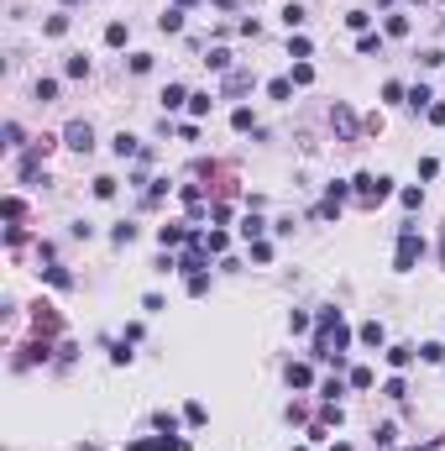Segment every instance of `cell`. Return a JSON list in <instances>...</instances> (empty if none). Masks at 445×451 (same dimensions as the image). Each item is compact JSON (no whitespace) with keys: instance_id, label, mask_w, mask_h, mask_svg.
I'll use <instances>...</instances> for the list:
<instances>
[{"instance_id":"d4e9b609","label":"cell","mask_w":445,"mask_h":451,"mask_svg":"<svg viewBox=\"0 0 445 451\" xmlns=\"http://www.w3.org/2000/svg\"><path fill=\"white\" fill-rule=\"evenodd\" d=\"M268 100L288 105V100H293V79H268Z\"/></svg>"},{"instance_id":"30bf717a","label":"cell","mask_w":445,"mask_h":451,"mask_svg":"<svg viewBox=\"0 0 445 451\" xmlns=\"http://www.w3.org/2000/svg\"><path fill=\"white\" fill-rule=\"evenodd\" d=\"M252 84H257V79H252L246 69H231V74H225V84H220V95H246Z\"/></svg>"},{"instance_id":"277c9868","label":"cell","mask_w":445,"mask_h":451,"mask_svg":"<svg viewBox=\"0 0 445 451\" xmlns=\"http://www.w3.org/2000/svg\"><path fill=\"white\" fill-rule=\"evenodd\" d=\"M189 241H194V226H184V221H168V226H157V247H163V252L189 247Z\"/></svg>"},{"instance_id":"f907efd6","label":"cell","mask_w":445,"mask_h":451,"mask_svg":"<svg viewBox=\"0 0 445 451\" xmlns=\"http://www.w3.org/2000/svg\"><path fill=\"white\" fill-rule=\"evenodd\" d=\"M126 69H131V74H147V69H152V53H131Z\"/></svg>"},{"instance_id":"ac0fdd59","label":"cell","mask_w":445,"mask_h":451,"mask_svg":"<svg viewBox=\"0 0 445 451\" xmlns=\"http://www.w3.org/2000/svg\"><path fill=\"white\" fill-rule=\"evenodd\" d=\"M304 22H309V11L299 6V0H288V6H283V26H288V32H299Z\"/></svg>"},{"instance_id":"680465c9","label":"cell","mask_w":445,"mask_h":451,"mask_svg":"<svg viewBox=\"0 0 445 451\" xmlns=\"http://www.w3.org/2000/svg\"><path fill=\"white\" fill-rule=\"evenodd\" d=\"M424 116H430V121H435V126H445V100H435V105H430V110H424Z\"/></svg>"},{"instance_id":"03108f58","label":"cell","mask_w":445,"mask_h":451,"mask_svg":"<svg viewBox=\"0 0 445 451\" xmlns=\"http://www.w3.org/2000/svg\"><path fill=\"white\" fill-rule=\"evenodd\" d=\"M63 6H73V0H63Z\"/></svg>"},{"instance_id":"d6986e66","label":"cell","mask_w":445,"mask_h":451,"mask_svg":"<svg viewBox=\"0 0 445 451\" xmlns=\"http://www.w3.org/2000/svg\"><path fill=\"white\" fill-rule=\"evenodd\" d=\"M184 425L189 430H204V425H210V409H204V404H184Z\"/></svg>"},{"instance_id":"e0dca14e","label":"cell","mask_w":445,"mask_h":451,"mask_svg":"<svg viewBox=\"0 0 445 451\" xmlns=\"http://www.w3.org/2000/svg\"><path fill=\"white\" fill-rule=\"evenodd\" d=\"M351 194H356V189H351V178H330V184H325V200H330V205H346Z\"/></svg>"},{"instance_id":"94428289","label":"cell","mask_w":445,"mask_h":451,"mask_svg":"<svg viewBox=\"0 0 445 451\" xmlns=\"http://www.w3.org/2000/svg\"><path fill=\"white\" fill-rule=\"evenodd\" d=\"M178 6H200V0H178Z\"/></svg>"},{"instance_id":"3957f363","label":"cell","mask_w":445,"mask_h":451,"mask_svg":"<svg viewBox=\"0 0 445 451\" xmlns=\"http://www.w3.org/2000/svg\"><path fill=\"white\" fill-rule=\"evenodd\" d=\"M63 147H73V153L89 158L94 153V126L89 121H69V126H63Z\"/></svg>"},{"instance_id":"f1b7e54d","label":"cell","mask_w":445,"mask_h":451,"mask_svg":"<svg viewBox=\"0 0 445 451\" xmlns=\"http://www.w3.org/2000/svg\"><path fill=\"white\" fill-rule=\"evenodd\" d=\"M63 32H69V11H53L42 22V37H63Z\"/></svg>"},{"instance_id":"836d02e7","label":"cell","mask_w":445,"mask_h":451,"mask_svg":"<svg viewBox=\"0 0 445 451\" xmlns=\"http://www.w3.org/2000/svg\"><path fill=\"white\" fill-rule=\"evenodd\" d=\"M383 37H409V16H399V11H393V16L383 22Z\"/></svg>"},{"instance_id":"11a10c76","label":"cell","mask_w":445,"mask_h":451,"mask_svg":"<svg viewBox=\"0 0 445 451\" xmlns=\"http://www.w3.org/2000/svg\"><path fill=\"white\" fill-rule=\"evenodd\" d=\"M152 268H157V273H178V257H173V252H163V257H157Z\"/></svg>"},{"instance_id":"91938a15","label":"cell","mask_w":445,"mask_h":451,"mask_svg":"<svg viewBox=\"0 0 445 451\" xmlns=\"http://www.w3.org/2000/svg\"><path fill=\"white\" fill-rule=\"evenodd\" d=\"M330 451H351V446H346V441H335V446H330Z\"/></svg>"},{"instance_id":"c3c4849f","label":"cell","mask_w":445,"mask_h":451,"mask_svg":"<svg viewBox=\"0 0 445 451\" xmlns=\"http://www.w3.org/2000/svg\"><path fill=\"white\" fill-rule=\"evenodd\" d=\"M189 294H194V299L210 294V273H189Z\"/></svg>"},{"instance_id":"d590c367","label":"cell","mask_w":445,"mask_h":451,"mask_svg":"<svg viewBox=\"0 0 445 451\" xmlns=\"http://www.w3.org/2000/svg\"><path fill=\"white\" fill-rule=\"evenodd\" d=\"M110 241H116V247H131V241H137V226H131V221H116V231H110Z\"/></svg>"},{"instance_id":"2e32d148","label":"cell","mask_w":445,"mask_h":451,"mask_svg":"<svg viewBox=\"0 0 445 451\" xmlns=\"http://www.w3.org/2000/svg\"><path fill=\"white\" fill-rule=\"evenodd\" d=\"M42 278H47L53 289H58V294H69V289H73V273L63 268V262H53V268H42Z\"/></svg>"},{"instance_id":"484cf974","label":"cell","mask_w":445,"mask_h":451,"mask_svg":"<svg viewBox=\"0 0 445 451\" xmlns=\"http://www.w3.org/2000/svg\"><path fill=\"white\" fill-rule=\"evenodd\" d=\"M346 383H351L356 393H367V389L377 383V373H372V368H351V373H346Z\"/></svg>"},{"instance_id":"6da1fadb","label":"cell","mask_w":445,"mask_h":451,"mask_svg":"<svg viewBox=\"0 0 445 451\" xmlns=\"http://www.w3.org/2000/svg\"><path fill=\"white\" fill-rule=\"evenodd\" d=\"M424 257V237H419V226L403 221L399 226V247H393V273H414Z\"/></svg>"},{"instance_id":"f5cc1de1","label":"cell","mask_w":445,"mask_h":451,"mask_svg":"<svg viewBox=\"0 0 445 451\" xmlns=\"http://www.w3.org/2000/svg\"><path fill=\"white\" fill-rule=\"evenodd\" d=\"M320 393H325V399H340V393H346V383H340V378H325V383H320Z\"/></svg>"},{"instance_id":"4316f807","label":"cell","mask_w":445,"mask_h":451,"mask_svg":"<svg viewBox=\"0 0 445 451\" xmlns=\"http://www.w3.org/2000/svg\"><path fill=\"white\" fill-rule=\"evenodd\" d=\"M356 53H362V58L383 53V32H362V37H356Z\"/></svg>"},{"instance_id":"be15d7a7","label":"cell","mask_w":445,"mask_h":451,"mask_svg":"<svg viewBox=\"0 0 445 451\" xmlns=\"http://www.w3.org/2000/svg\"><path fill=\"white\" fill-rule=\"evenodd\" d=\"M293 451H309V446H293Z\"/></svg>"},{"instance_id":"83f0119b","label":"cell","mask_w":445,"mask_h":451,"mask_svg":"<svg viewBox=\"0 0 445 451\" xmlns=\"http://www.w3.org/2000/svg\"><path fill=\"white\" fill-rule=\"evenodd\" d=\"M63 74H69V79H89V58H84V53H69Z\"/></svg>"},{"instance_id":"5b68a950","label":"cell","mask_w":445,"mask_h":451,"mask_svg":"<svg viewBox=\"0 0 445 451\" xmlns=\"http://www.w3.org/2000/svg\"><path fill=\"white\" fill-rule=\"evenodd\" d=\"M383 357H387V368H393V373H403L414 357H419V346H409V341H387V346H383Z\"/></svg>"},{"instance_id":"816d5d0a","label":"cell","mask_w":445,"mask_h":451,"mask_svg":"<svg viewBox=\"0 0 445 451\" xmlns=\"http://www.w3.org/2000/svg\"><path fill=\"white\" fill-rule=\"evenodd\" d=\"M252 262H272V241H252Z\"/></svg>"},{"instance_id":"52a82bcc","label":"cell","mask_w":445,"mask_h":451,"mask_svg":"<svg viewBox=\"0 0 445 451\" xmlns=\"http://www.w3.org/2000/svg\"><path fill=\"white\" fill-rule=\"evenodd\" d=\"M110 153H116V158H141L147 147H141L131 131H116V137H110Z\"/></svg>"},{"instance_id":"ee69618b","label":"cell","mask_w":445,"mask_h":451,"mask_svg":"<svg viewBox=\"0 0 445 451\" xmlns=\"http://www.w3.org/2000/svg\"><path fill=\"white\" fill-rule=\"evenodd\" d=\"M6 147H11V153H16V147H26V131L16 126V121H6Z\"/></svg>"},{"instance_id":"7c38bea8","label":"cell","mask_w":445,"mask_h":451,"mask_svg":"<svg viewBox=\"0 0 445 451\" xmlns=\"http://www.w3.org/2000/svg\"><path fill=\"white\" fill-rule=\"evenodd\" d=\"M330 121H335V131L346 137V142H356V116H351V105H335V110H330Z\"/></svg>"},{"instance_id":"74e56055","label":"cell","mask_w":445,"mask_h":451,"mask_svg":"<svg viewBox=\"0 0 445 451\" xmlns=\"http://www.w3.org/2000/svg\"><path fill=\"white\" fill-rule=\"evenodd\" d=\"M58 100V79H37V105H53Z\"/></svg>"},{"instance_id":"9c48e42d","label":"cell","mask_w":445,"mask_h":451,"mask_svg":"<svg viewBox=\"0 0 445 451\" xmlns=\"http://www.w3.org/2000/svg\"><path fill=\"white\" fill-rule=\"evenodd\" d=\"M283 378H288V389H315V373H309V362H288V373H283Z\"/></svg>"},{"instance_id":"4fadbf2b","label":"cell","mask_w":445,"mask_h":451,"mask_svg":"<svg viewBox=\"0 0 445 451\" xmlns=\"http://www.w3.org/2000/svg\"><path fill=\"white\" fill-rule=\"evenodd\" d=\"M157 32H163V37H178V32H184V6H168V11L157 16Z\"/></svg>"},{"instance_id":"44dd1931","label":"cell","mask_w":445,"mask_h":451,"mask_svg":"<svg viewBox=\"0 0 445 451\" xmlns=\"http://www.w3.org/2000/svg\"><path fill=\"white\" fill-rule=\"evenodd\" d=\"M372 441H377L383 451H393V446H399V425H393V420H383V425L372 430Z\"/></svg>"},{"instance_id":"ab89813d","label":"cell","mask_w":445,"mask_h":451,"mask_svg":"<svg viewBox=\"0 0 445 451\" xmlns=\"http://www.w3.org/2000/svg\"><path fill=\"white\" fill-rule=\"evenodd\" d=\"M288 79L299 84V90H304V84H315V63H309V58H304V63H293V74H288Z\"/></svg>"},{"instance_id":"f6af8a7d","label":"cell","mask_w":445,"mask_h":451,"mask_svg":"<svg viewBox=\"0 0 445 451\" xmlns=\"http://www.w3.org/2000/svg\"><path fill=\"white\" fill-rule=\"evenodd\" d=\"M320 420H325V425H340V420H346V409H340L335 399H325V409H320Z\"/></svg>"},{"instance_id":"60d3db41","label":"cell","mask_w":445,"mask_h":451,"mask_svg":"<svg viewBox=\"0 0 445 451\" xmlns=\"http://www.w3.org/2000/svg\"><path fill=\"white\" fill-rule=\"evenodd\" d=\"M0 210H6V221H21V215H26V205H21V194H6V205H0Z\"/></svg>"},{"instance_id":"603a6c76","label":"cell","mask_w":445,"mask_h":451,"mask_svg":"<svg viewBox=\"0 0 445 451\" xmlns=\"http://www.w3.org/2000/svg\"><path fill=\"white\" fill-rule=\"evenodd\" d=\"M231 126L241 131V137H246V131H257V116H252V105H236V110H231Z\"/></svg>"},{"instance_id":"8fae6325","label":"cell","mask_w":445,"mask_h":451,"mask_svg":"<svg viewBox=\"0 0 445 451\" xmlns=\"http://www.w3.org/2000/svg\"><path fill=\"white\" fill-rule=\"evenodd\" d=\"M215 110V95L210 90H194V95H189V121H204Z\"/></svg>"},{"instance_id":"1f68e13d","label":"cell","mask_w":445,"mask_h":451,"mask_svg":"<svg viewBox=\"0 0 445 451\" xmlns=\"http://www.w3.org/2000/svg\"><path fill=\"white\" fill-rule=\"evenodd\" d=\"M288 331H293V336L315 331V315H309V309H293V315H288Z\"/></svg>"},{"instance_id":"f546056e","label":"cell","mask_w":445,"mask_h":451,"mask_svg":"<svg viewBox=\"0 0 445 451\" xmlns=\"http://www.w3.org/2000/svg\"><path fill=\"white\" fill-rule=\"evenodd\" d=\"M419 362L440 368V362H445V341H424V346H419Z\"/></svg>"},{"instance_id":"7bdbcfd3","label":"cell","mask_w":445,"mask_h":451,"mask_svg":"<svg viewBox=\"0 0 445 451\" xmlns=\"http://www.w3.org/2000/svg\"><path fill=\"white\" fill-rule=\"evenodd\" d=\"M288 53H293V63H304L315 48H309V37H288Z\"/></svg>"},{"instance_id":"9a60e30c","label":"cell","mask_w":445,"mask_h":451,"mask_svg":"<svg viewBox=\"0 0 445 451\" xmlns=\"http://www.w3.org/2000/svg\"><path fill=\"white\" fill-rule=\"evenodd\" d=\"M236 231H241L246 241H262V231H268V221H262L257 210H246V215H241V226H236Z\"/></svg>"},{"instance_id":"bcb514c9","label":"cell","mask_w":445,"mask_h":451,"mask_svg":"<svg viewBox=\"0 0 445 451\" xmlns=\"http://www.w3.org/2000/svg\"><path fill=\"white\" fill-rule=\"evenodd\" d=\"M126 451H163V436H141V441H126Z\"/></svg>"},{"instance_id":"7a4b0ae2","label":"cell","mask_w":445,"mask_h":451,"mask_svg":"<svg viewBox=\"0 0 445 451\" xmlns=\"http://www.w3.org/2000/svg\"><path fill=\"white\" fill-rule=\"evenodd\" d=\"M351 189H356V200L372 205V210H377L383 200H393V194H399V189H393V178H387V173H372V168H362V173L351 178Z\"/></svg>"},{"instance_id":"e575fe53","label":"cell","mask_w":445,"mask_h":451,"mask_svg":"<svg viewBox=\"0 0 445 451\" xmlns=\"http://www.w3.org/2000/svg\"><path fill=\"white\" fill-rule=\"evenodd\" d=\"M409 105H414V110H430V105H435L430 84H414V90H409Z\"/></svg>"},{"instance_id":"5bb4252c","label":"cell","mask_w":445,"mask_h":451,"mask_svg":"<svg viewBox=\"0 0 445 451\" xmlns=\"http://www.w3.org/2000/svg\"><path fill=\"white\" fill-rule=\"evenodd\" d=\"M32 321H37V331H58V309L47 305V299H37V305H32Z\"/></svg>"},{"instance_id":"e7e4bbea","label":"cell","mask_w":445,"mask_h":451,"mask_svg":"<svg viewBox=\"0 0 445 451\" xmlns=\"http://www.w3.org/2000/svg\"><path fill=\"white\" fill-rule=\"evenodd\" d=\"M409 451H424V446H409Z\"/></svg>"},{"instance_id":"9f6ffc18","label":"cell","mask_w":445,"mask_h":451,"mask_svg":"<svg viewBox=\"0 0 445 451\" xmlns=\"http://www.w3.org/2000/svg\"><path fill=\"white\" fill-rule=\"evenodd\" d=\"M141 309H147V315H157V309H168V299H163V294H147V299H141Z\"/></svg>"},{"instance_id":"b9f144b4","label":"cell","mask_w":445,"mask_h":451,"mask_svg":"<svg viewBox=\"0 0 445 451\" xmlns=\"http://www.w3.org/2000/svg\"><path fill=\"white\" fill-rule=\"evenodd\" d=\"M204 63H210L215 74H231V53H225V48H210V58H204Z\"/></svg>"},{"instance_id":"f35d334b","label":"cell","mask_w":445,"mask_h":451,"mask_svg":"<svg viewBox=\"0 0 445 451\" xmlns=\"http://www.w3.org/2000/svg\"><path fill=\"white\" fill-rule=\"evenodd\" d=\"M399 100H409V90H403L399 79H387L383 84V105H399Z\"/></svg>"},{"instance_id":"681fc988","label":"cell","mask_w":445,"mask_h":451,"mask_svg":"<svg viewBox=\"0 0 445 451\" xmlns=\"http://www.w3.org/2000/svg\"><path fill=\"white\" fill-rule=\"evenodd\" d=\"M204 247H210V252H225V247H231V237H225V231H220V226H215V231H210V237H204Z\"/></svg>"},{"instance_id":"ffe728a7","label":"cell","mask_w":445,"mask_h":451,"mask_svg":"<svg viewBox=\"0 0 445 451\" xmlns=\"http://www.w3.org/2000/svg\"><path fill=\"white\" fill-rule=\"evenodd\" d=\"M110 362H116V368H131V362H137V352H131L126 336H121V341H110Z\"/></svg>"},{"instance_id":"7dc6e473","label":"cell","mask_w":445,"mask_h":451,"mask_svg":"<svg viewBox=\"0 0 445 451\" xmlns=\"http://www.w3.org/2000/svg\"><path fill=\"white\" fill-rule=\"evenodd\" d=\"M399 200H403V210H419V205H424V189H414V184H409V189H399Z\"/></svg>"},{"instance_id":"4dcf8cb0","label":"cell","mask_w":445,"mask_h":451,"mask_svg":"<svg viewBox=\"0 0 445 451\" xmlns=\"http://www.w3.org/2000/svg\"><path fill=\"white\" fill-rule=\"evenodd\" d=\"M89 189H94V200H116V189H121V184H116L110 173H100V178L89 184Z\"/></svg>"},{"instance_id":"d6a6232c","label":"cell","mask_w":445,"mask_h":451,"mask_svg":"<svg viewBox=\"0 0 445 451\" xmlns=\"http://www.w3.org/2000/svg\"><path fill=\"white\" fill-rule=\"evenodd\" d=\"M383 399H409V383H403V373H393V378L383 383Z\"/></svg>"},{"instance_id":"7402d4cb","label":"cell","mask_w":445,"mask_h":451,"mask_svg":"<svg viewBox=\"0 0 445 451\" xmlns=\"http://www.w3.org/2000/svg\"><path fill=\"white\" fill-rule=\"evenodd\" d=\"M126 42H131V26L126 22H110L105 26V48H126Z\"/></svg>"},{"instance_id":"6125c7cd","label":"cell","mask_w":445,"mask_h":451,"mask_svg":"<svg viewBox=\"0 0 445 451\" xmlns=\"http://www.w3.org/2000/svg\"><path fill=\"white\" fill-rule=\"evenodd\" d=\"M377 6H393V0H377Z\"/></svg>"},{"instance_id":"ba28073f","label":"cell","mask_w":445,"mask_h":451,"mask_svg":"<svg viewBox=\"0 0 445 451\" xmlns=\"http://www.w3.org/2000/svg\"><path fill=\"white\" fill-rule=\"evenodd\" d=\"M189 95H194L189 84H168V90H163L157 100H163V110H189Z\"/></svg>"},{"instance_id":"6f0895ef","label":"cell","mask_w":445,"mask_h":451,"mask_svg":"<svg viewBox=\"0 0 445 451\" xmlns=\"http://www.w3.org/2000/svg\"><path fill=\"white\" fill-rule=\"evenodd\" d=\"M419 63H424V69H440V63H445V53H440V48H430V53H419Z\"/></svg>"},{"instance_id":"003e7915","label":"cell","mask_w":445,"mask_h":451,"mask_svg":"<svg viewBox=\"0 0 445 451\" xmlns=\"http://www.w3.org/2000/svg\"><path fill=\"white\" fill-rule=\"evenodd\" d=\"M440 32H445V22H440Z\"/></svg>"},{"instance_id":"8d00e7d4","label":"cell","mask_w":445,"mask_h":451,"mask_svg":"<svg viewBox=\"0 0 445 451\" xmlns=\"http://www.w3.org/2000/svg\"><path fill=\"white\" fill-rule=\"evenodd\" d=\"M346 26H351L356 37H362V32H372V11H346Z\"/></svg>"},{"instance_id":"cb8c5ba5","label":"cell","mask_w":445,"mask_h":451,"mask_svg":"<svg viewBox=\"0 0 445 451\" xmlns=\"http://www.w3.org/2000/svg\"><path fill=\"white\" fill-rule=\"evenodd\" d=\"M152 430H157V436H178V415H173V409H157V415H152Z\"/></svg>"},{"instance_id":"8992f818","label":"cell","mask_w":445,"mask_h":451,"mask_svg":"<svg viewBox=\"0 0 445 451\" xmlns=\"http://www.w3.org/2000/svg\"><path fill=\"white\" fill-rule=\"evenodd\" d=\"M356 341L372 346V352H383V346H387V325L383 321H362V325H356Z\"/></svg>"},{"instance_id":"db71d44e","label":"cell","mask_w":445,"mask_h":451,"mask_svg":"<svg viewBox=\"0 0 445 451\" xmlns=\"http://www.w3.org/2000/svg\"><path fill=\"white\" fill-rule=\"evenodd\" d=\"M163 451H194V446H189V436H163Z\"/></svg>"}]
</instances>
